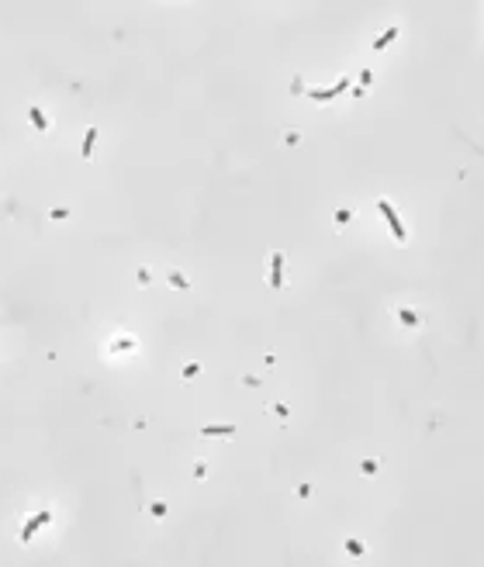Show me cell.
<instances>
[{"instance_id":"9","label":"cell","mask_w":484,"mask_h":567,"mask_svg":"<svg viewBox=\"0 0 484 567\" xmlns=\"http://www.w3.org/2000/svg\"><path fill=\"white\" fill-rule=\"evenodd\" d=\"M94 142H97V125H90V128H87V139H83V159L94 152Z\"/></svg>"},{"instance_id":"3","label":"cell","mask_w":484,"mask_h":567,"mask_svg":"<svg viewBox=\"0 0 484 567\" xmlns=\"http://www.w3.org/2000/svg\"><path fill=\"white\" fill-rule=\"evenodd\" d=\"M52 522V508H42L35 519H28L24 526H21V543H28L31 536H35V529H42V526H49Z\"/></svg>"},{"instance_id":"11","label":"cell","mask_w":484,"mask_h":567,"mask_svg":"<svg viewBox=\"0 0 484 567\" xmlns=\"http://www.w3.org/2000/svg\"><path fill=\"white\" fill-rule=\"evenodd\" d=\"M346 554H349V557H363V554H367V547H363L360 540H346Z\"/></svg>"},{"instance_id":"13","label":"cell","mask_w":484,"mask_h":567,"mask_svg":"<svg viewBox=\"0 0 484 567\" xmlns=\"http://www.w3.org/2000/svg\"><path fill=\"white\" fill-rule=\"evenodd\" d=\"M349 218H353V211L349 208H339L336 211V225H349Z\"/></svg>"},{"instance_id":"7","label":"cell","mask_w":484,"mask_h":567,"mask_svg":"<svg viewBox=\"0 0 484 567\" xmlns=\"http://www.w3.org/2000/svg\"><path fill=\"white\" fill-rule=\"evenodd\" d=\"M201 436H235V422H221V425H201Z\"/></svg>"},{"instance_id":"2","label":"cell","mask_w":484,"mask_h":567,"mask_svg":"<svg viewBox=\"0 0 484 567\" xmlns=\"http://www.w3.org/2000/svg\"><path fill=\"white\" fill-rule=\"evenodd\" d=\"M349 83H353V80H349V76H343V80H339L332 90H304V97H308V100H318V104H325V100H336L343 90H349Z\"/></svg>"},{"instance_id":"10","label":"cell","mask_w":484,"mask_h":567,"mask_svg":"<svg viewBox=\"0 0 484 567\" xmlns=\"http://www.w3.org/2000/svg\"><path fill=\"white\" fill-rule=\"evenodd\" d=\"M398 318H401V325H408V329L418 325V315H415L412 308H398Z\"/></svg>"},{"instance_id":"16","label":"cell","mask_w":484,"mask_h":567,"mask_svg":"<svg viewBox=\"0 0 484 567\" xmlns=\"http://www.w3.org/2000/svg\"><path fill=\"white\" fill-rule=\"evenodd\" d=\"M270 412H274L277 419H287V415H290V412H287V408H284V405H277V401H274V405H270Z\"/></svg>"},{"instance_id":"6","label":"cell","mask_w":484,"mask_h":567,"mask_svg":"<svg viewBox=\"0 0 484 567\" xmlns=\"http://www.w3.org/2000/svg\"><path fill=\"white\" fill-rule=\"evenodd\" d=\"M28 118H31V125H35L38 132H49V118H45V111H42L38 104H31V107H28Z\"/></svg>"},{"instance_id":"19","label":"cell","mask_w":484,"mask_h":567,"mask_svg":"<svg viewBox=\"0 0 484 567\" xmlns=\"http://www.w3.org/2000/svg\"><path fill=\"white\" fill-rule=\"evenodd\" d=\"M49 214H52V221H56V218H69V208H52Z\"/></svg>"},{"instance_id":"5","label":"cell","mask_w":484,"mask_h":567,"mask_svg":"<svg viewBox=\"0 0 484 567\" xmlns=\"http://www.w3.org/2000/svg\"><path fill=\"white\" fill-rule=\"evenodd\" d=\"M132 350H138V339H132V336H121V339H114V343H111V356L132 353Z\"/></svg>"},{"instance_id":"15","label":"cell","mask_w":484,"mask_h":567,"mask_svg":"<svg viewBox=\"0 0 484 567\" xmlns=\"http://www.w3.org/2000/svg\"><path fill=\"white\" fill-rule=\"evenodd\" d=\"M370 80H374V73H370V70H363V73H360V87H356V90H363V87H370Z\"/></svg>"},{"instance_id":"18","label":"cell","mask_w":484,"mask_h":567,"mask_svg":"<svg viewBox=\"0 0 484 567\" xmlns=\"http://www.w3.org/2000/svg\"><path fill=\"white\" fill-rule=\"evenodd\" d=\"M149 512L159 519V515H166V505H163V501H152V508H149Z\"/></svg>"},{"instance_id":"14","label":"cell","mask_w":484,"mask_h":567,"mask_svg":"<svg viewBox=\"0 0 484 567\" xmlns=\"http://www.w3.org/2000/svg\"><path fill=\"white\" fill-rule=\"evenodd\" d=\"M363 474L374 477V474H377V460H363Z\"/></svg>"},{"instance_id":"12","label":"cell","mask_w":484,"mask_h":567,"mask_svg":"<svg viewBox=\"0 0 484 567\" xmlns=\"http://www.w3.org/2000/svg\"><path fill=\"white\" fill-rule=\"evenodd\" d=\"M166 281H170V287H177V290H187V277L184 274H170Z\"/></svg>"},{"instance_id":"4","label":"cell","mask_w":484,"mask_h":567,"mask_svg":"<svg viewBox=\"0 0 484 567\" xmlns=\"http://www.w3.org/2000/svg\"><path fill=\"white\" fill-rule=\"evenodd\" d=\"M270 287H284V253H270Z\"/></svg>"},{"instance_id":"8","label":"cell","mask_w":484,"mask_h":567,"mask_svg":"<svg viewBox=\"0 0 484 567\" xmlns=\"http://www.w3.org/2000/svg\"><path fill=\"white\" fill-rule=\"evenodd\" d=\"M394 38H398V28H387V31H384V35H381V38H377V42H374L370 49H374V52H381V49H387V45H391Z\"/></svg>"},{"instance_id":"17","label":"cell","mask_w":484,"mask_h":567,"mask_svg":"<svg viewBox=\"0 0 484 567\" xmlns=\"http://www.w3.org/2000/svg\"><path fill=\"white\" fill-rule=\"evenodd\" d=\"M197 374H201L197 363H187V367H184V377H197Z\"/></svg>"},{"instance_id":"1","label":"cell","mask_w":484,"mask_h":567,"mask_svg":"<svg viewBox=\"0 0 484 567\" xmlns=\"http://www.w3.org/2000/svg\"><path fill=\"white\" fill-rule=\"evenodd\" d=\"M377 211L384 214V221H387V228H391V235L398 239V242H405V225H401V218H398V211L391 208V201H377Z\"/></svg>"}]
</instances>
